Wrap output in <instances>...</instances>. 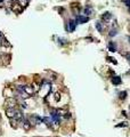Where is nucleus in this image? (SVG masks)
<instances>
[{"instance_id": "1", "label": "nucleus", "mask_w": 130, "mask_h": 137, "mask_svg": "<svg viewBox=\"0 0 130 137\" xmlns=\"http://www.w3.org/2000/svg\"><path fill=\"white\" fill-rule=\"evenodd\" d=\"M17 105V100L15 97H8L6 98L5 101V106H7V109H9V107H15Z\"/></svg>"}, {"instance_id": "2", "label": "nucleus", "mask_w": 130, "mask_h": 137, "mask_svg": "<svg viewBox=\"0 0 130 137\" xmlns=\"http://www.w3.org/2000/svg\"><path fill=\"white\" fill-rule=\"evenodd\" d=\"M15 114H16V109H15V107H9V109H6V115H7L9 119L15 118Z\"/></svg>"}, {"instance_id": "3", "label": "nucleus", "mask_w": 130, "mask_h": 137, "mask_svg": "<svg viewBox=\"0 0 130 137\" xmlns=\"http://www.w3.org/2000/svg\"><path fill=\"white\" fill-rule=\"evenodd\" d=\"M12 10L14 13H16V14H21L22 13V10H23V7L20 5V4H13V6H12Z\"/></svg>"}, {"instance_id": "4", "label": "nucleus", "mask_w": 130, "mask_h": 137, "mask_svg": "<svg viewBox=\"0 0 130 137\" xmlns=\"http://www.w3.org/2000/svg\"><path fill=\"white\" fill-rule=\"evenodd\" d=\"M24 92L26 93V94L29 95V96H31V95H33V94L35 93L32 86H24Z\"/></svg>"}, {"instance_id": "5", "label": "nucleus", "mask_w": 130, "mask_h": 137, "mask_svg": "<svg viewBox=\"0 0 130 137\" xmlns=\"http://www.w3.org/2000/svg\"><path fill=\"white\" fill-rule=\"evenodd\" d=\"M22 126H23V129L24 130H30V128H31V123L29 122V120H24Z\"/></svg>"}, {"instance_id": "6", "label": "nucleus", "mask_w": 130, "mask_h": 137, "mask_svg": "<svg viewBox=\"0 0 130 137\" xmlns=\"http://www.w3.org/2000/svg\"><path fill=\"white\" fill-rule=\"evenodd\" d=\"M35 120H41L39 117H30L29 118V122L31 123V126H35L37 123H35Z\"/></svg>"}, {"instance_id": "7", "label": "nucleus", "mask_w": 130, "mask_h": 137, "mask_svg": "<svg viewBox=\"0 0 130 137\" xmlns=\"http://www.w3.org/2000/svg\"><path fill=\"white\" fill-rule=\"evenodd\" d=\"M15 119L18 120V121L23 120V114H22V112H21L20 110H16V114H15Z\"/></svg>"}, {"instance_id": "8", "label": "nucleus", "mask_w": 130, "mask_h": 137, "mask_svg": "<svg viewBox=\"0 0 130 137\" xmlns=\"http://www.w3.org/2000/svg\"><path fill=\"white\" fill-rule=\"evenodd\" d=\"M67 111L66 110H64V109H61V110H57V114L59 115V117H65V115L67 114Z\"/></svg>"}, {"instance_id": "9", "label": "nucleus", "mask_w": 130, "mask_h": 137, "mask_svg": "<svg viewBox=\"0 0 130 137\" xmlns=\"http://www.w3.org/2000/svg\"><path fill=\"white\" fill-rule=\"evenodd\" d=\"M0 41H1V42H0L1 46H9V42L7 41V39H6L5 37H3V35H1V38H0Z\"/></svg>"}, {"instance_id": "10", "label": "nucleus", "mask_w": 130, "mask_h": 137, "mask_svg": "<svg viewBox=\"0 0 130 137\" xmlns=\"http://www.w3.org/2000/svg\"><path fill=\"white\" fill-rule=\"evenodd\" d=\"M17 122H18V120H16L15 118H13V119H10V126L16 129V128H17Z\"/></svg>"}, {"instance_id": "11", "label": "nucleus", "mask_w": 130, "mask_h": 137, "mask_svg": "<svg viewBox=\"0 0 130 137\" xmlns=\"http://www.w3.org/2000/svg\"><path fill=\"white\" fill-rule=\"evenodd\" d=\"M88 20H89L88 17H82V16H79V17H78V20H76V21H78L79 23H81V24H82V23H86V22H88Z\"/></svg>"}, {"instance_id": "12", "label": "nucleus", "mask_w": 130, "mask_h": 137, "mask_svg": "<svg viewBox=\"0 0 130 137\" xmlns=\"http://www.w3.org/2000/svg\"><path fill=\"white\" fill-rule=\"evenodd\" d=\"M112 82L114 83V85H120V83H121V79L119 77H114L112 79Z\"/></svg>"}, {"instance_id": "13", "label": "nucleus", "mask_w": 130, "mask_h": 137, "mask_svg": "<svg viewBox=\"0 0 130 137\" xmlns=\"http://www.w3.org/2000/svg\"><path fill=\"white\" fill-rule=\"evenodd\" d=\"M108 49H110L111 52H116V46L113 42H110V45H108Z\"/></svg>"}, {"instance_id": "14", "label": "nucleus", "mask_w": 130, "mask_h": 137, "mask_svg": "<svg viewBox=\"0 0 130 137\" xmlns=\"http://www.w3.org/2000/svg\"><path fill=\"white\" fill-rule=\"evenodd\" d=\"M69 27H70V31H74V29H75V23H74V21H71V22H70Z\"/></svg>"}, {"instance_id": "15", "label": "nucleus", "mask_w": 130, "mask_h": 137, "mask_svg": "<svg viewBox=\"0 0 130 137\" xmlns=\"http://www.w3.org/2000/svg\"><path fill=\"white\" fill-rule=\"evenodd\" d=\"M32 87H33V89H34V92H35V93L39 92L40 87H39V85H38L37 82H33V83H32Z\"/></svg>"}, {"instance_id": "16", "label": "nucleus", "mask_w": 130, "mask_h": 137, "mask_svg": "<svg viewBox=\"0 0 130 137\" xmlns=\"http://www.w3.org/2000/svg\"><path fill=\"white\" fill-rule=\"evenodd\" d=\"M125 97H127V93H125V92L120 93V98H121V100H124Z\"/></svg>"}, {"instance_id": "17", "label": "nucleus", "mask_w": 130, "mask_h": 137, "mask_svg": "<svg viewBox=\"0 0 130 137\" xmlns=\"http://www.w3.org/2000/svg\"><path fill=\"white\" fill-rule=\"evenodd\" d=\"M110 17H111V14H110V13H105V14H104V16H103L104 20H108Z\"/></svg>"}, {"instance_id": "18", "label": "nucleus", "mask_w": 130, "mask_h": 137, "mask_svg": "<svg viewBox=\"0 0 130 137\" xmlns=\"http://www.w3.org/2000/svg\"><path fill=\"white\" fill-rule=\"evenodd\" d=\"M21 6H22V7H25V6L27 5V0H22V1H21V4H20Z\"/></svg>"}, {"instance_id": "19", "label": "nucleus", "mask_w": 130, "mask_h": 137, "mask_svg": "<svg viewBox=\"0 0 130 137\" xmlns=\"http://www.w3.org/2000/svg\"><path fill=\"white\" fill-rule=\"evenodd\" d=\"M96 27L98 29V31H99V32H102V31H103V29H102V25L99 24V23H96Z\"/></svg>"}, {"instance_id": "20", "label": "nucleus", "mask_w": 130, "mask_h": 137, "mask_svg": "<svg viewBox=\"0 0 130 137\" xmlns=\"http://www.w3.org/2000/svg\"><path fill=\"white\" fill-rule=\"evenodd\" d=\"M55 100H56V102H58V101L61 100V96H59V93H56V94H55Z\"/></svg>"}, {"instance_id": "21", "label": "nucleus", "mask_w": 130, "mask_h": 137, "mask_svg": "<svg viewBox=\"0 0 130 137\" xmlns=\"http://www.w3.org/2000/svg\"><path fill=\"white\" fill-rule=\"evenodd\" d=\"M123 126L125 127V126H128V123H127V122H121V125H118L116 127H123Z\"/></svg>"}, {"instance_id": "22", "label": "nucleus", "mask_w": 130, "mask_h": 137, "mask_svg": "<svg viewBox=\"0 0 130 137\" xmlns=\"http://www.w3.org/2000/svg\"><path fill=\"white\" fill-rule=\"evenodd\" d=\"M114 34H116V31L112 30V31H111V33H110V35H111V37H113V35H114Z\"/></svg>"}, {"instance_id": "23", "label": "nucleus", "mask_w": 130, "mask_h": 137, "mask_svg": "<svg viewBox=\"0 0 130 137\" xmlns=\"http://www.w3.org/2000/svg\"><path fill=\"white\" fill-rule=\"evenodd\" d=\"M124 4L128 6V7H130V0H124Z\"/></svg>"}, {"instance_id": "24", "label": "nucleus", "mask_w": 130, "mask_h": 137, "mask_svg": "<svg viewBox=\"0 0 130 137\" xmlns=\"http://www.w3.org/2000/svg\"><path fill=\"white\" fill-rule=\"evenodd\" d=\"M124 56H125V58H127V60L130 61V53H127V54H125Z\"/></svg>"}, {"instance_id": "25", "label": "nucleus", "mask_w": 130, "mask_h": 137, "mask_svg": "<svg viewBox=\"0 0 130 137\" xmlns=\"http://www.w3.org/2000/svg\"><path fill=\"white\" fill-rule=\"evenodd\" d=\"M108 60H110V61H111V62H112V63H114V64H116V61H114V60H113V58L108 57Z\"/></svg>"}, {"instance_id": "26", "label": "nucleus", "mask_w": 130, "mask_h": 137, "mask_svg": "<svg viewBox=\"0 0 130 137\" xmlns=\"http://www.w3.org/2000/svg\"><path fill=\"white\" fill-rule=\"evenodd\" d=\"M10 1H13V3H15V4H17L18 0H10Z\"/></svg>"}, {"instance_id": "27", "label": "nucleus", "mask_w": 130, "mask_h": 137, "mask_svg": "<svg viewBox=\"0 0 130 137\" xmlns=\"http://www.w3.org/2000/svg\"><path fill=\"white\" fill-rule=\"evenodd\" d=\"M0 38H1V33H0Z\"/></svg>"}]
</instances>
